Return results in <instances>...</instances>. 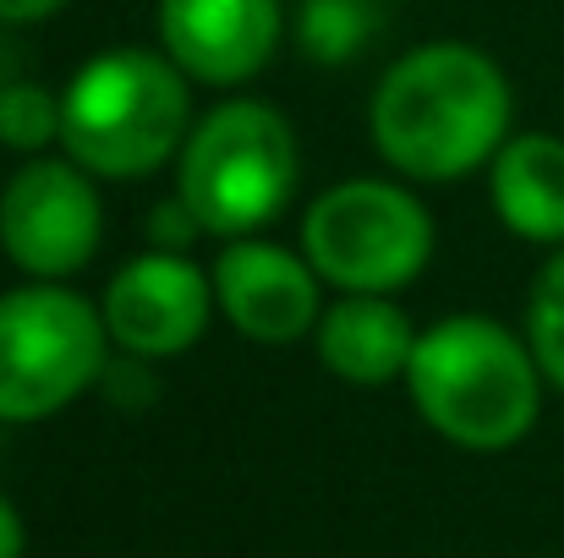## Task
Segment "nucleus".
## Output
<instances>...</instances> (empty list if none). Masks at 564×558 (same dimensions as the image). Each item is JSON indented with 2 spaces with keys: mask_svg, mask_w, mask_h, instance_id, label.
<instances>
[{
  "mask_svg": "<svg viewBox=\"0 0 564 558\" xmlns=\"http://www.w3.org/2000/svg\"><path fill=\"white\" fill-rule=\"evenodd\" d=\"M516 99L494 55L460 39L405 50L373 88L368 132L378 160L422 186L477 176L510 143Z\"/></svg>",
  "mask_w": 564,
  "mask_h": 558,
  "instance_id": "obj_1",
  "label": "nucleus"
},
{
  "mask_svg": "<svg viewBox=\"0 0 564 558\" xmlns=\"http://www.w3.org/2000/svg\"><path fill=\"white\" fill-rule=\"evenodd\" d=\"M405 389L422 422L471 455L516 449L543 411V368L532 346L477 313L438 318L416 335Z\"/></svg>",
  "mask_w": 564,
  "mask_h": 558,
  "instance_id": "obj_2",
  "label": "nucleus"
},
{
  "mask_svg": "<svg viewBox=\"0 0 564 558\" xmlns=\"http://www.w3.org/2000/svg\"><path fill=\"white\" fill-rule=\"evenodd\" d=\"M192 77L165 50H105L61 88V149L99 182H143L182 154Z\"/></svg>",
  "mask_w": 564,
  "mask_h": 558,
  "instance_id": "obj_3",
  "label": "nucleus"
},
{
  "mask_svg": "<svg viewBox=\"0 0 564 558\" xmlns=\"http://www.w3.org/2000/svg\"><path fill=\"white\" fill-rule=\"evenodd\" d=\"M296 132L263 99H225L192 121L176 154V197L203 225V236L241 241L285 214L296 192Z\"/></svg>",
  "mask_w": 564,
  "mask_h": 558,
  "instance_id": "obj_4",
  "label": "nucleus"
},
{
  "mask_svg": "<svg viewBox=\"0 0 564 558\" xmlns=\"http://www.w3.org/2000/svg\"><path fill=\"white\" fill-rule=\"evenodd\" d=\"M110 362L105 313L55 280L0 291V422L28 427L88 394Z\"/></svg>",
  "mask_w": 564,
  "mask_h": 558,
  "instance_id": "obj_5",
  "label": "nucleus"
},
{
  "mask_svg": "<svg viewBox=\"0 0 564 558\" xmlns=\"http://www.w3.org/2000/svg\"><path fill=\"white\" fill-rule=\"evenodd\" d=\"M302 258L340 296H394L433 258V219L416 192L378 176L324 186L302 214Z\"/></svg>",
  "mask_w": 564,
  "mask_h": 558,
  "instance_id": "obj_6",
  "label": "nucleus"
},
{
  "mask_svg": "<svg viewBox=\"0 0 564 558\" xmlns=\"http://www.w3.org/2000/svg\"><path fill=\"white\" fill-rule=\"evenodd\" d=\"M99 241H105V203L77 160L33 154L0 186V252L28 280L66 285L94 263Z\"/></svg>",
  "mask_w": 564,
  "mask_h": 558,
  "instance_id": "obj_7",
  "label": "nucleus"
},
{
  "mask_svg": "<svg viewBox=\"0 0 564 558\" xmlns=\"http://www.w3.org/2000/svg\"><path fill=\"white\" fill-rule=\"evenodd\" d=\"M105 329L110 346L132 362H171L187 357L203 340L214 307V280L192 263L187 252H138L127 258L105 285Z\"/></svg>",
  "mask_w": 564,
  "mask_h": 558,
  "instance_id": "obj_8",
  "label": "nucleus"
},
{
  "mask_svg": "<svg viewBox=\"0 0 564 558\" xmlns=\"http://www.w3.org/2000/svg\"><path fill=\"white\" fill-rule=\"evenodd\" d=\"M208 280H214V307L252 346H296L324 318V302H318L324 280L313 274L302 247L291 252L263 236L225 241Z\"/></svg>",
  "mask_w": 564,
  "mask_h": 558,
  "instance_id": "obj_9",
  "label": "nucleus"
},
{
  "mask_svg": "<svg viewBox=\"0 0 564 558\" xmlns=\"http://www.w3.org/2000/svg\"><path fill=\"white\" fill-rule=\"evenodd\" d=\"M160 50L203 88L252 83L280 50V0H160Z\"/></svg>",
  "mask_w": 564,
  "mask_h": 558,
  "instance_id": "obj_10",
  "label": "nucleus"
},
{
  "mask_svg": "<svg viewBox=\"0 0 564 558\" xmlns=\"http://www.w3.org/2000/svg\"><path fill=\"white\" fill-rule=\"evenodd\" d=\"M313 346H318V362L340 383L383 389V383L405 378L411 351H416V329L394 307V296H340L324 307Z\"/></svg>",
  "mask_w": 564,
  "mask_h": 558,
  "instance_id": "obj_11",
  "label": "nucleus"
},
{
  "mask_svg": "<svg viewBox=\"0 0 564 558\" xmlns=\"http://www.w3.org/2000/svg\"><path fill=\"white\" fill-rule=\"evenodd\" d=\"M488 197L510 236L532 247H564V138L510 132L488 165Z\"/></svg>",
  "mask_w": 564,
  "mask_h": 558,
  "instance_id": "obj_12",
  "label": "nucleus"
},
{
  "mask_svg": "<svg viewBox=\"0 0 564 558\" xmlns=\"http://www.w3.org/2000/svg\"><path fill=\"white\" fill-rule=\"evenodd\" d=\"M378 33V0H302L296 44L318 66H346Z\"/></svg>",
  "mask_w": 564,
  "mask_h": 558,
  "instance_id": "obj_13",
  "label": "nucleus"
},
{
  "mask_svg": "<svg viewBox=\"0 0 564 558\" xmlns=\"http://www.w3.org/2000/svg\"><path fill=\"white\" fill-rule=\"evenodd\" d=\"M527 346H532L543 378L554 389H564V247L532 280V296H527Z\"/></svg>",
  "mask_w": 564,
  "mask_h": 558,
  "instance_id": "obj_14",
  "label": "nucleus"
},
{
  "mask_svg": "<svg viewBox=\"0 0 564 558\" xmlns=\"http://www.w3.org/2000/svg\"><path fill=\"white\" fill-rule=\"evenodd\" d=\"M0 143L17 154H39V149L61 143V99L39 83L0 88Z\"/></svg>",
  "mask_w": 564,
  "mask_h": 558,
  "instance_id": "obj_15",
  "label": "nucleus"
},
{
  "mask_svg": "<svg viewBox=\"0 0 564 558\" xmlns=\"http://www.w3.org/2000/svg\"><path fill=\"white\" fill-rule=\"evenodd\" d=\"M197 236H203V225H197V214H192L182 197H165V203L149 214V247H154V252H187Z\"/></svg>",
  "mask_w": 564,
  "mask_h": 558,
  "instance_id": "obj_16",
  "label": "nucleus"
},
{
  "mask_svg": "<svg viewBox=\"0 0 564 558\" xmlns=\"http://www.w3.org/2000/svg\"><path fill=\"white\" fill-rule=\"evenodd\" d=\"M66 0H0V22H11V28H28V22H44V17H55Z\"/></svg>",
  "mask_w": 564,
  "mask_h": 558,
  "instance_id": "obj_17",
  "label": "nucleus"
},
{
  "mask_svg": "<svg viewBox=\"0 0 564 558\" xmlns=\"http://www.w3.org/2000/svg\"><path fill=\"white\" fill-rule=\"evenodd\" d=\"M22 548H28L22 515L11 510V499H0V558H22Z\"/></svg>",
  "mask_w": 564,
  "mask_h": 558,
  "instance_id": "obj_18",
  "label": "nucleus"
}]
</instances>
